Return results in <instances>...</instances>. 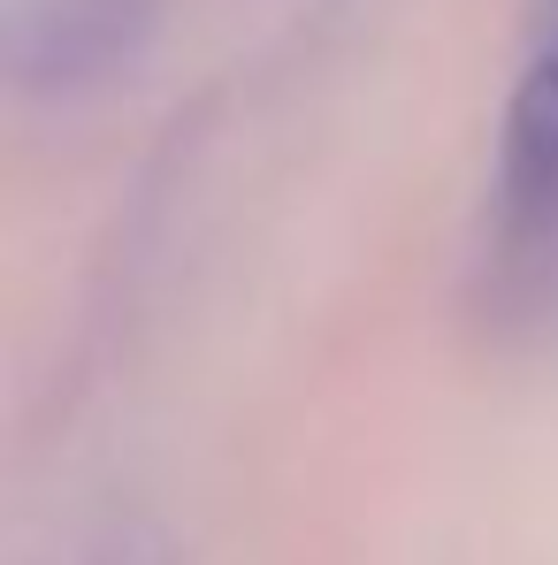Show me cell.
Wrapping results in <instances>:
<instances>
[{
  "label": "cell",
  "instance_id": "obj_1",
  "mask_svg": "<svg viewBox=\"0 0 558 565\" xmlns=\"http://www.w3.org/2000/svg\"><path fill=\"white\" fill-rule=\"evenodd\" d=\"M505 184L528 206L558 199V23L544 31V46L528 54L513 115H505Z\"/></svg>",
  "mask_w": 558,
  "mask_h": 565
}]
</instances>
